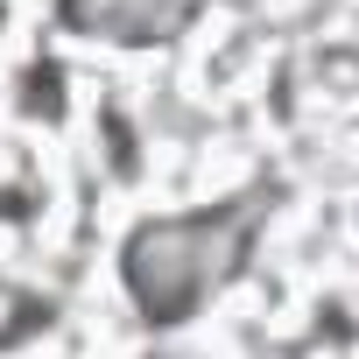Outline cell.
I'll return each instance as SVG.
<instances>
[{"mask_svg": "<svg viewBox=\"0 0 359 359\" xmlns=\"http://www.w3.org/2000/svg\"><path fill=\"white\" fill-rule=\"evenodd\" d=\"M198 15V0H64V22L120 43H155L169 29H184Z\"/></svg>", "mask_w": 359, "mask_h": 359, "instance_id": "7a4b0ae2", "label": "cell"}, {"mask_svg": "<svg viewBox=\"0 0 359 359\" xmlns=\"http://www.w3.org/2000/svg\"><path fill=\"white\" fill-rule=\"evenodd\" d=\"M268 219V184L212 205V212H184V219H148L127 240V289L155 324H184L198 317L247 261L254 233Z\"/></svg>", "mask_w": 359, "mask_h": 359, "instance_id": "6da1fadb", "label": "cell"}]
</instances>
